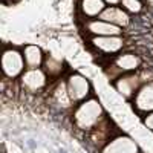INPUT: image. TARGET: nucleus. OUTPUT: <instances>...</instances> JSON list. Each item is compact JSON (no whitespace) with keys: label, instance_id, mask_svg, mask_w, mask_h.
Masks as SVG:
<instances>
[{"label":"nucleus","instance_id":"nucleus-1","mask_svg":"<svg viewBox=\"0 0 153 153\" xmlns=\"http://www.w3.org/2000/svg\"><path fill=\"white\" fill-rule=\"evenodd\" d=\"M69 118H71L74 129L86 135L92 129H95L101 121H104L107 118V113H106L104 106L101 104V101L94 95L91 98L81 101L80 104H76Z\"/></svg>","mask_w":153,"mask_h":153},{"label":"nucleus","instance_id":"nucleus-2","mask_svg":"<svg viewBox=\"0 0 153 153\" xmlns=\"http://www.w3.org/2000/svg\"><path fill=\"white\" fill-rule=\"evenodd\" d=\"M153 81V71L150 68H141L136 72H130V74H124L120 78H117L112 84L124 100L132 101L135 98V95L138 94V91L141 89L144 84Z\"/></svg>","mask_w":153,"mask_h":153},{"label":"nucleus","instance_id":"nucleus-3","mask_svg":"<svg viewBox=\"0 0 153 153\" xmlns=\"http://www.w3.org/2000/svg\"><path fill=\"white\" fill-rule=\"evenodd\" d=\"M143 68V58L135 52H129V51H123L121 54L109 58V63L104 68V74L113 83L117 78H120L124 74L136 72Z\"/></svg>","mask_w":153,"mask_h":153},{"label":"nucleus","instance_id":"nucleus-4","mask_svg":"<svg viewBox=\"0 0 153 153\" xmlns=\"http://www.w3.org/2000/svg\"><path fill=\"white\" fill-rule=\"evenodd\" d=\"M26 61L23 57V51L17 46L5 45L2 52V74L5 80L17 81L26 71Z\"/></svg>","mask_w":153,"mask_h":153},{"label":"nucleus","instance_id":"nucleus-5","mask_svg":"<svg viewBox=\"0 0 153 153\" xmlns=\"http://www.w3.org/2000/svg\"><path fill=\"white\" fill-rule=\"evenodd\" d=\"M45 95H46V101L51 106V109H54L58 113H68L71 117V113L76 104L72 101V98L68 92L66 78H60L57 81H52Z\"/></svg>","mask_w":153,"mask_h":153},{"label":"nucleus","instance_id":"nucleus-6","mask_svg":"<svg viewBox=\"0 0 153 153\" xmlns=\"http://www.w3.org/2000/svg\"><path fill=\"white\" fill-rule=\"evenodd\" d=\"M120 133L121 132L118 130L117 124L107 117L104 121H101L95 129H92L89 133H86L84 139H86V144L91 147L95 153H100L106 144H109L112 139L117 135H120Z\"/></svg>","mask_w":153,"mask_h":153},{"label":"nucleus","instance_id":"nucleus-7","mask_svg":"<svg viewBox=\"0 0 153 153\" xmlns=\"http://www.w3.org/2000/svg\"><path fill=\"white\" fill-rule=\"evenodd\" d=\"M17 81H19L20 92H25L28 95L46 94L51 83H52L42 68H38V69H26L25 74L20 76Z\"/></svg>","mask_w":153,"mask_h":153},{"label":"nucleus","instance_id":"nucleus-8","mask_svg":"<svg viewBox=\"0 0 153 153\" xmlns=\"http://www.w3.org/2000/svg\"><path fill=\"white\" fill-rule=\"evenodd\" d=\"M66 78V87L68 92L75 104H80L81 101L94 97V89L91 80L84 76L80 72H71Z\"/></svg>","mask_w":153,"mask_h":153},{"label":"nucleus","instance_id":"nucleus-9","mask_svg":"<svg viewBox=\"0 0 153 153\" xmlns=\"http://www.w3.org/2000/svg\"><path fill=\"white\" fill-rule=\"evenodd\" d=\"M92 49H95L100 55L104 57H115L121 54L126 48L124 35H112V37H91L89 38Z\"/></svg>","mask_w":153,"mask_h":153},{"label":"nucleus","instance_id":"nucleus-10","mask_svg":"<svg viewBox=\"0 0 153 153\" xmlns=\"http://www.w3.org/2000/svg\"><path fill=\"white\" fill-rule=\"evenodd\" d=\"M100 153H141V149L130 135L120 133L106 144Z\"/></svg>","mask_w":153,"mask_h":153},{"label":"nucleus","instance_id":"nucleus-11","mask_svg":"<svg viewBox=\"0 0 153 153\" xmlns=\"http://www.w3.org/2000/svg\"><path fill=\"white\" fill-rule=\"evenodd\" d=\"M130 104H132L133 110L141 118L144 115L153 112V81L144 84L139 89L138 94L135 95V98L130 101Z\"/></svg>","mask_w":153,"mask_h":153},{"label":"nucleus","instance_id":"nucleus-12","mask_svg":"<svg viewBox=\"0 0 153 153\" xmlns=\"http://www.w3.org/2000/svg\"><path fill=\"white\" fill-rule=\"evenodd\" d=\"M83 28L86 34L91 37H112V35H123L124 29L115 26V25L104 22L101 19H94V20H84Z\"/></svg>","mask_w":153,"mask_h":153},{"label":"nucleus","instance_id":"nucleus-13","mask_svg":"<svg viewBox=\"0 0 153 153\" xmlns=\"http://www.w3.org/2000/svg\"><path fill=\"white\" fill-rule=\"evenodd\" d=\"M100 19L104 22H109L121 29H127L132 25V16L127 11H124L120 5L118 6H107Z\"/></svg>","mask_w":153,"mask_h":153},{"label":"nucleus","instance_id":"nucleus-14","mask_svg":"<svg viewBox=\"0 0 153 153\" xmlns=\"http://www.w3.org/2000/svg\"><path fill=\"white\" fill-rule=\"evenodd\" d=\"M22 51H23V57H25V61H26V68L28 69L43 68L46 54L43 52V49L38 45H32V43L25 45L22 48Z\"/></svg>","mask_w":153,"mask_h":153},{"label":"nucleus","instance_id":"nucleus-15","mask_svg":"<svg viewBox=\"0 0 153 153\" xmlns=\"http://www.w3.org/2000/svg\"><path fill=\"white\" fill-rule=\"evenodd\" d=\"M106 8L107 5L104 3V0H80L78 2L80 14L83 16L84 20L100 19Z\"/></svg>","mask_w":153,"mask_h":153},{"label":"nucleus","instance_id":"nucleus-16","mask_svg":"<svg viewBox=\"0 0 153 153\" xmlns=\"http://www.w3.org/2000/svg\"><path fill=\"white\" fill-rule=\"evenodd\" d=\"M42 69L46 72V75L51 78V81H57V80L63 78V74H65V71H66L63 60L57 58L54 55H46Z\"/></svg>","mask_w":153,"mask_h":153},{"label":"nucleus","instance_id":"nucleus-17","mask_svg":"<svg viewBox=\"0 0 153 153\" xmlns=\"http://www.w3.org/2000/svg\"><path fill=\"white\" fill-rule=\"evenodd\" d=\"M120 6L130 16H138L146 9L144 0H120Z\"/></svg>","mask_w":153,"mask_h":153},{"label":"nucleus","instance_id":"nucleus-18","mask_svg":"<svg viewBox=\"0 0 153 153\" xmlns=\"http://www.w3.org/2000/svg\"><path fill=\"white\" fill-rule=\"evenodd\" d=\"M141 121H143V126L146 127V129H147L149 132L153 133V112L144 115V117L141 118Z\"/></svg>","mask_w":153,"mask_h":153},{"label":"nucleus","instance_id":"nucleus-19","mask_svg":"<svg viewBox=\"0 0 153 153\" xmlns=\"http://www.w3.org/2000/svg\"><path fill=\"white\" fill-rule=\"evenodd\" d=\"M104 3L107 6H118L120 5V0H104Z\"/></svg>","mask_w":153,"mask_h":153},{"label":"nucleus","instance_id":"nucleus-20","mask_svg":"<svg viewBox=\"0 0 153 153\" xmlns=\"http://www.w3.org/2000/svg\"><path fill=\"white\" fill-rule=\"evenodd\" d=\"M144 3H146V8H149L153 12V0H144Z\"/></svg>","mask_w":153,"mask_h":153},{"label":"nucleus","instance_id":"nucleus-21","mask_svg":"<svg viewBox=\"0 0 153 153\" xmlns=\"http://www.w3.org/2000/svg\"><path fill=\"white\" fill-rule=\"evenodd\" d=\"M141 153H143V152H141Z\"/></svg>","mask_w":153,"mask_h":153}]
</instances>
